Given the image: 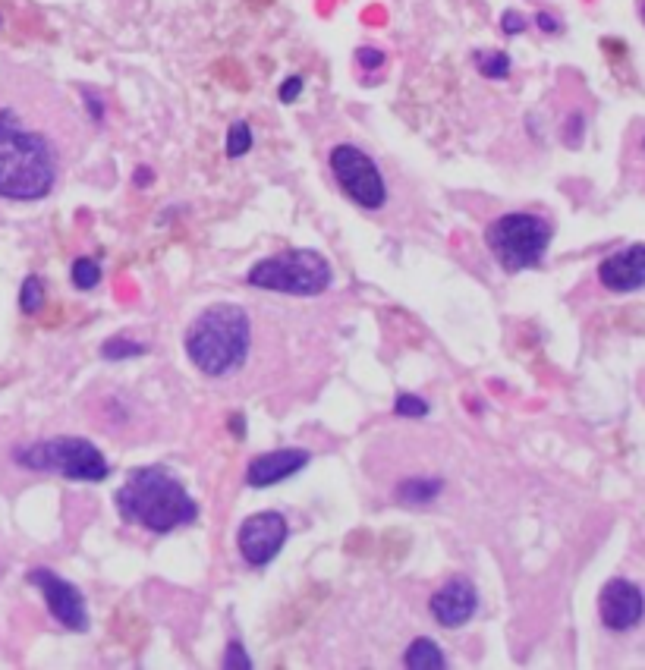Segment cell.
Instances as JSON below:
<instances>
[{
  "mask_svg": "<svg viewBox=\"0 0 645 670\" xmlns=\"http://www.w3.org/2000/svg\"><path fill=\"white\" fill-rule=\"evenodd\" d=\"M60 177V151L51 136L23 114L0 111V199L38 202L54 192Z\"/></svg>",
  "mask_w": 645,
  "mask_h": 670,
  "instance_id": "6da1fadb",
  "label": "cell"
},
{
  "mask_svg": "<svg viewBox=\"0 0 645 670\" xmlns=\"http://www.w3.org/2000/svg\"><path fill=\"white\" fill-rule=\"evenodd\" d=\"M114 507L123 523L155 535L177 532L199 520V504L164 466H139L129 472L114 494Z\"/></svg>",
  "mask_w": 645,
  "mask_h": 670,
  "instance_id": "7a4b0ae2",
  "label": "cell"
},
{
  "mask_svg": "<svg viewBox=\"0 0 645 670\" xmlns=\"http://www.w3.org/2000/svg\"><path fill=\"white\" fill-rule=\"evenodd\" d=\"M186 356L205 378L240 372L252 350V318L236 302H214L186 328Z\"/></svg>",
  "mask_w": 645,
  "mask_h": 670,
  "instance_id": "3957f363",
  "label": "cell"
},
{
  "mask_svg": "<svg viewBox=\"0 0 645 670\" xmlns=\"http://www.w3.org/2000/svg\"><path fill=\"white\" fill-rule=\"evenodd\" d=\"M331 277V265L321 252L287 249L255 262L246 274V284L284 296H321L331 287Z\"/></svg>",
  "mask_w": 645,
  "mask_h": 670,
  "instance_id": "277c9868",
  "label": "cell"
},
{
  "mask_svg": "<svg viewBox=\"0 0 645 670\" xmlns=\"http://www.w3.org/2000/svg\"><path fill=\"white\" fill-rule=\"evenodd\" d=\"M551 233L554 230L542 214L510 211L488 224L485 243L507 274H520V271L535 268L542 262L551 246Z\"/></svg>",
  "mask_w": 645,
  "mask_h": 670,
  "instance_id": "5b68a950",
  "label": "cell"
},
{
  "mask_svg": "<svg viewBox=\"0 0 645 670\" xmlns=\"http://www.w3.org/2000/svg\"><path fill=\"white\" fill-rule=\"evenodd\" d=\"M13 460L32 472H57L73 482H104L111 463L85 438H48L13 450Z\"/></svg>",
  "mask_w": 645,
  "mask_h": 670,
  "instance_id": "8992f818",
  "label": "cell"
},
{
  "mask_svg": "<svg viewBox=\"0 0 645 670\" xmlns=\"http://www.w3.org/2000/svg\"><path fill=\"white\" fill-rule=\"evenodd\" d=\"M328 167L340 186V192L350 202H356L365 211H381L387 205V180L381 174V167L372 161V155L353 142H340L331 148Z\"/></svg>",
  "mask_w": 645,
  "mask_h": 670,
  "instance_id": "52a82bcc",
  "label": "cell"
},
{
  "mask_svg": "<svg viewBox=\"0 0 645 670\" xmlns=\"http://www.w3.org/2000/svg\"><path fill=\"white\" fill-rule=\"evenodd\" d=\"M287 535H290V526L284 520V513L262 510V513H252L240 526V532H236V545H240V554L249 567L262 570L281 554Z\"/></svg>",
  "mask_w": 645,
  "mask_h": 670,
  "instance_id": "ba28073f",
  "label": "cell"
},
{
  "mask_svg": "<svg viewBox=\"0 0 645 670\" xmlns=\"http://www.w3.org/2000/svg\"><path fill=\"white\" fill-rule=\"evenodd\" d=\"M29 582L41 595H45L48 611L60 626H67V630H73V633L89 630V608H85V595L79 592V586H73L70 579L57 576L48 567L29 570Z\"/></svg>",
  "mask_w": 645,
  "mask_h": 670,
  "instance_id": "9c48e42d",
  "label": "cell"
},
{
  "mask_svg": "<svg viewBox=\"0 0 645 670\" xmlns=\"http://www.w3.org/2000/svg\"><path fill=\"white\" fill-rule=\"evenodd\" d=\"M598 617L611 633H627L645 617V595L630 579H611L598 595Z\"/></svg>",
  "mask_w": 645,
  "mask_h": 670,
  "instance_id": "30bf717a",
  "label": "cell"
},
{
  "mask_svg": "<svg viewBox=\"0 0 645 670\" xmlns=\"http://www.w3.org/2000/svg\"><path fill=\"white\" fill-rule=\"evenodd\" d=\"M479 611V592L466 576L447 579L444 586L428 598V614H432L447 630H460Z\"/></svg>",
  "mask_w": 645,
  "mask_h": 670,
  "instance_id": "8fae6325",
  "label": "cell"
},
{
  "mask_svg": "<svg viewBox=\"0 0 645 670\" xmlns=\"http://www.w3.org/2000/svg\"><path fill=\"white\" fill-rule=\"evenodd\" d=\"M312 463V453L303 447H281L271 453H258L246 466V485L249 488H271L293 479L296 472H303Z\"/></svg>",
  "mask_w": 645,
  "mask_h": 670,
  "instance_id": "7c38bea8",
  "label": "cell"
},
{
  "mask_svg": "<svg viewBox=\"0 0 645 670\" xmlns=\"http://www.w3.org/2000/svg\"><path fill=\"white\" fill-rule=\"evenodd\" d=\"M601 287L611 293H636L645 287V243H633L598 265Z\"/></svg>",
  "mask_w": 645,
  "mask_h": 670,
  "instance_id": "4fadbf2b",
  "label": "cell"
},
{
  "mask_svg": "<svg viewBox=\"0 0 645 670\" xmlns=\"http://www.w3.org/2000/svg\"><path fill=\"white\" fill-rule=\"evenodd\" d=\"M403 664L410 670H438V667H447V655L441 652V645L435 639H413L410 648H406L403 655Z\"/></svg>",
  "mask_w": 645,
  "mask_h": 670,
  "instance_id": "5bb4252c",
  "label": "cell"
},
{
  "mask_svg": "<svg viewBox=\"0 0 645 670\" xmlns=\"http://www.w3.org/2000/svg\"><path fill=\"white\" fill-rule=\"evenodd\" d=\"M441 491H444L441 479H406L397 485V501L400 504H432Z\"/></svg>",
  "mask_w": 645,
  "mask_h": 670,
  "instance_id": "9a60e30c",
  "label": "cell"
},
{
  "mask_svg": "<svg viewBox=\"0 0 645 670\" xmlns=\"http://www.w3.org/2000/svg\"><path fill=\"white\" fill-rule=\"evenodd\" d=\"M70 280L76 290H95L101 284V265L95 262V258H76L73 268H70Z\"/></svg>",
  "mask_w": 645,
  "mask_h": 670,
  "instance_id": "2e32d148",
  "label": "cell"
},
{
  "mask_svg": "<svg viewBox=\"0 0 645 670\" xmlns=\"http://www.w3.org/2000/svg\"><path fill=\"white\" fill-rule=\"evenodd\" d=\"M476 67L488 79H507L513 63H510V54H504V51H479L476 54Z\"/></svg>",
  "mask_w": 645,
  "mask_h": 670,
  "instance_id": "e0dca14e",
  "label": "cell"
},
{
  "mask_svg": "<svg viewBox=\"0 0 645 670\" xmlns=\"http://www.w3.org/2000/svg\"><path fill=\"white\" fill-rule=\"evenodd\" d=\"M142 353H148V343H139L133 337H111L101 347V356L111 359V362H117V359H133V356H142Z\"/></svg>",
  "mask_w": 645,
  "mask_h": 670,
  "instance_id": "ac0fdd59",
  "label": "cell"
},
{
  "mask_svg": "<svg viewBox=\"0 0 645 670\" xmlns=\"http://www.w3.org/2000/svg\"><path fill=\"white\" fill-rule=\"evenodd\" d=\"M41 306H45V284H41L35 274H29L23 280V290H19V309L26 315H35Z\"/></svg>",
  "mask_w": 645,
  "mask_h": 670,
  "instance_id": "d6986e66",
  "label": "cell"
},
{
  "mask_svg": "<svg viewBox=\"0 0 645 670\" xmlns=\"http://www.w3.org/2000/svg\"><path fill=\"white\" fill-rule=\"evenodd\" d=\"M252 148V129L246 120H236L227 129V158H243Z\"/></svg>",
  "mask_w": 645,
  "mask_h": 670,
  "instance_id": "ffe728a7",
  "label": "cell"
},
{
  "mask_svg": "<svg viewBox=\"0 0 645 670\" xmlns=\"http://www.w3.org/2000/svg\"><path fill=\"white\" fill-rule=\"evenodd\" d=\"M394 413L400 419H422V416H428V403L422 397H413V394H400L394 400Z\"/></svg>",
  "mask_w": 645,
  "mask_h": 670,
  "instance_id": "44dd1931",
  "label": "cell"
},
{
  "mask_svg": "<svg viewBox=\"0 0 645 670\" xmlns=\"http://www.w3.org/2000/svg\"><path fill=\"white\" fill-rule=\"evenodd\" d=\"M221 667H224V670H249V667H252V658L243 652L240 639H230V645H227V655H224Z\"/></svg>",
  "mask_w": 645,
  "mask_h": 670,
  "instance_id": "7402d4cb",
  "label": "cell"
},
{
  "mask_svg": "<svg viewBox=\"0 0 645 670\" xmlns=\"http://www.w3.org/2000/svg\"><path fill=\"white\" fill-rule=\"evenodd\" d=\"M384 60H387V57H384L381 48H369V45H365V48L356 51V63H359L362 70H381V67H384Z\"/></svg>",
  "mask_w": 645,
  "mask_h": 670,
  "instance_id": "603a6c76",
  "label": "cell"
},
{
  "mask_svg": "<svg viewBox=\"0 0 645 670\" xmlns=\"http://www.w3.org/2000/svg\"><path fill=\"white\" fill-rule=\"evenodd\" d=\"M501 29H504V35H520L526 29V16L516 13V10H507L501 16Z\"/></svg>",
  "mask_w": 645,
  "mask_h": 670,
  "instance_id": "cb8c5ba5",
  "label": "cell"
},
{
  "mask_svg": "<svg viewBox=\"0 0 645 670\" xmlns=\"http://www.w3.org/2000/svg\"><path fill=\"white\" fill-rule=\"evenodd\" d=\"M299 92H303V79H299V76H290V79L281 85V101L290 104V101L299 98Z\"/></svg>",
  "mask_w": 645,
  "mask_h": 670,
  "instance_id": "d4e9b609",
  "label": "cell"
},
{
  "mask_svg": "<svg viewBox=\"0 0 645 670\" xmlns=\"http://www.w3.org/2000/svg\"><path fill=\"white\" fill-rule=\"evenodd\" d=\"M535 23H539L542 32H561V23H557L551 13H539V16H535Z\"/></svg>",
  "mask_w": 645,
  "mask_h": 670,
  "instance_id": "484cf974",
  "label": "cell"
},
{
  "mask_svg": "<svg viewBox=\"0 0 645 670\" xmlns=\"http://www.w3.org/2000/svg\"><path fill=\"white\" fill-rule=\"evenodd\" d=\"M85 101H89V114H92V120H95V123H101V114H104L101 101H98V98H92V95H85Z\"/></svg>",
  "mask_w": 645,
  "mask_h": 670,
  "instance_id": "4316f807",
  "label": "cell"
},
{
  "mask_svg": "<svg viewBox=\"0 0 645 670\" xmlns=\"http://www.w3.org/2000/svg\"><path fill=\"white\" fill-rule=\"evenodd\" d=\"M148 180H152V170H145V167H139V170H136V183L142 186V183H148Z\"/></svg>",
  "mask_w": 645,
  "mask_h": 670,
  "instance_id": "83f0119b",
  "label": "cell"
},
{
  "mask_svg": "<svg viewBox=\"0 0 645 670\" xmlns=\"http://www.w3.org/2000/svg\"><path fill=\"white\" fill-rule=\"evenodd\" d=\"M642 19H645V0H642Z\"/></svg>",
  "mask_w": 645,
  "mask_h": 670,
  "instance_id": "f1b7e54d",
  "label": "cell"
},
{
  "mask_svg": "<svg viewBox=\"0 0 645 670\" xmlns=\"http://www.w3.org/2000/svg\"><path fill=\"white\" fill-rule=\"evenodd\" d=\"M642 151H645V139H642Z\"/></svg>",
  "mask_w": 645,
  "mask_h": 670,
  "instance_id": "f546056e",
  "label": "cell"
}]
</instances>
